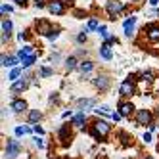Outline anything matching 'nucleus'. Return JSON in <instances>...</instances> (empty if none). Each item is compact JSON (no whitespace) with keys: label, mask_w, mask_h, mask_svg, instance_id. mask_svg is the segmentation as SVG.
<instances>
[{"label":"nucleus","mask_w":159,"mask_h":159,"mask_svg":"<svg viewBox=\"0 0 159 159\" xmlns=\"http://www.w3.org/2000/svg\"><path fill=\"white\" fill-rule=\"evenodd\" d=\"M109 132H111V125H109L107 121H104V119H96V121L92 123V129H90V134H92L96 140L106 138Z\"/></svg>","instance_id":"f257e3e1"},{"label":"nucleus","mask_w":159,"mask_h":159,"mask_svg":"<svg viewBox=\"0 0 159 159\" xmlns=\"http://www.w3.org/2000/svg\"><path fill=\"white\" fill-rule=\"evenodd\" d=\"M19 153H21V144L16 138H10L8 144H6V152H4L6 159H16Z\"/></svg>","instance_id":"f03ea898"},{"label":"nucleus","mask_w":159,"mask_h":159,"mask_svg":"<svg viewBox=\"0 0 159 159\" xmlns=\"http://www.w3.org/2000/svg\"><path fill=\"white\" fill-rule=\"evenodd\" d=\"M119 94H121L123 98H130V96L136 94V86H134V79H132V77H129L127 81L121 83V86H119Z\"/></svg>","instance_id":"7ed1b4c3"},{"label":"nucleus","mask_w":159,"mask_h":159,"mask_svg":"<svg viewBox=\"0 0 159 159\" xmlns=\"http://www.w3.org/2000/svg\"><path fill=\"white\" fill-rule=\"evenodd\" d=\"M106 10H107V14L111 16V19H115V16L121 14L125 10V2H121V0H107V2H106Z\"/></svg>","instance_id":"20e7f679"},{"label":"nucleus","mask_w":159,"mask_h":159,"mask_svg":"<svg viewBox=\"0 0 159 159\" xmlns=\"http://www.w3.org/2000/svg\"><path fill=\"white\" fill-rule=\"evenodd\" d=\"M134 117H136V125H140V127H144V125H152V111L150 109H138L134 113Z\"/></svg>","instance_id":"39448f33"},{"label":"nucleus","mask_w":159,"mask_h":159,"mask_svg":"<svg viewBox=\"0 0 159 159\" xmlns=\"http://www.w3.org/2000/svg\"><path fill=\"white\" fill-rule=\"evenodd\" d=\"M92 83H94V86L100 90V92H106V90L109 88V84H111V79L107 77V75H98L96 79H92Z\"/></svg>","instance_id":"423d86ee"},{"label":"nucleus","mask_w":159,"mask_h":159,"mask_svg":"<svg viewBox=\"0 0 159 159\" xmlns=\"http://www.w3.org/2000/svg\"><path fill=\"white\" fill-rule=\"evenodd\" d=\"M46 8H48V12L54 14V16H61L65 12V4L61 2V0H50V2L46 4Z\"/></svg>","instance_id":"0eeeda50"},{"label":"nucleus","mask_w":159,"mask_h":159,"mask_svg":"<svg viewBox=\"0 0 159 159\" xmlns=\"http://www.w3.org/2000/svg\"><path fill=\"white\" fill-rule=\"evenodd\" d=\"M146 37L150 42H159V25L157 23H152L146 27Z\"/></svg>","instance_id":"6e6552de"},{"label":"nucleus","mask_w":159,"mask_h":159,"mask_svg":"<svg viewBox=\"0 0 159 159\" xmlns=\"http://www.w3.org/2000/svg\"><path fill=\"white\" fill-rule=\"evenodd\" d=\"M119 111H121V115L123 117H127V119H130L132 115H134V106L130 104V102H119Z\"/></svg>","instance_id":"1a4fd4ad"},{"label":"nucleus","mask_w":159,"mask_h":159,"mask_svg":"<svg viewBox=\"0 0 159 159\" xmlns=\"http://www.w3.org/2000/svg\"><path fill=\"white\" fill-rule=\"evenodd\" d=\"M37 33L39 35H42V37H48L50 33H52V25L48 23V21H44V19H40V21H37Z\"/></svg>","instance_id":"9d476101"},{"label":"nucleus","mask_w":159,"mask_h":159,"mask_svg":"<svg viewBox=\"0 0 159 159\" xmlns=\"http://www.w3.org/2000/svg\"><path fill=\"white\" fill-rule=\"evenodd\" d=\"M134 25H136V16H130L129 19H125L123 29H125V35H127V37L134 35Z\"/></svg>","instance_id":"9b49d317"},{"label":"nucleus","mask_w":159,"mask_h":159,"mask_svg":"<svg viewBox=\"0 0 159 159\" xmlns=\"http://www.w3.org/2000/svg\"><path fill=\"white\" fill-rule=\"evenodd\" d=\"M10 109L14 113H23V111H27V102L25 100H14L10 104Z\"/></svg>","instance_id":"f8f14e48"},{"label":"nucleus","mask_w":159,"mask_h":159,"mask_svg":"<svg viewBox=\"0 0 159 159\" xmlns=\"http://www.w3.org/2000/svg\"><path fill=\"white\" fill-rule=\"evenodd\" d=\"M19 61H21L19 56H6V54H2V65L4 67H16Z\"/></svg>","instance_id":"ddd939ff"},{"label":"nucleus","mask_w":159,"mask_h":159,"mask_svg":"<svg viewBox=\"0 0 159 159\" xmlns=\"http://www.w3.org/2000/svg\"><path fill=\"white\" fill-rule=\"evenodd\" d=\"M79 63L81 61H77L75 56H69V58L63 61V67H65V71H75V69H79Z\"/></svg>","instance_id":"4468645a"},{"label":"nucleus","mask_w":159,"mask_h":159,"mask_svg":"<svg viewBox=\"0 0 159 159\" xmlns=\"http://www.w3.org/2000/svg\"><path fill=\"white\" fill-rule=\"evenodd\" d=\"M86 123V113L84 111H79L77 115H73V127L77 129H83V125Z\"/></svg>","instance_id":"2eb2a0df"},{"label":"nucleus","mask_w":159,"mask_h":159,"mask_svg":"<svg viewBox=\"0 0 159 159\" xmlns=\"http://www.w3.org/2000/svg\"><path fill=\"white\" fill-rule=\"evenodd\" d=\"M25 88H27V81H25V79H19V81L12 83V88H10V90H12L14 94H17V92H23Z\"/></svg>","instance_id":"dca6fc26"},{"label":"nucleus","mask_w":159,"mask_h":159,"mask_svg":"<svg viewBox=\"0 0 159 159\" xmlns=\"http://www.w3.org/2000/svg\"><path fill=\"white\" fill-rule=\"evenodd\" d=\"M100 56H102L104 60H111V58H113V52H111L109 42H104V44L100 46Z\"/></svg>","instance_id":"f3484780"},{"label":"nucleus","mask_w":159,"mask_h":159,"mask_svg":"<svg viewBox=\"0 0 159 159\" xmlns=\"http://www.w3.org/2000/svg\"><path fill=\"white\" fill-rule=\"evenodd\" d=\"M94 104H96V100H94V98H88V100H79V102H77V109L84 111V109H90Z\"/></svg>","instance_id":"a211bd4d"},{"label":"nucleus","mask_w":159,"mask_h":159,"mask_svg":"<svg viewBox=\"0 0 159 159\" xmlns=\"http://www.w3.org/2000/svg\"><path fill=\"white\" fill-rule=\"evenodd\" d=\"M92 69H94V63L90 61V60H86V61H81V63H79V71H81L83 75L90 73V71H92Z\"/></svg>","instance_id":"6ab92c4d"},{"label":"nucleus","mask_w":159,"mask_h":159,"mask_svg":"<svg viewBox=\"0 0 159 159\" xmlns=\"http://www.w3.org/2000/svg\"><path fill=\"white\" fill-rule=\"evenodd\" d=\"M35 61H37V56H35V54H31V56H27V58L21 60V67H23V69H29V67L35 63Z\"/></svg>","instance_id":"aec40b11"},{"label":"nucleus","mask_w":159,"mask_h":159,"mask_svg":"<svg viewBox=\"0 0 159 159\" xmlns=\"http://www.w3.org/2000/svg\"><path fill=\"white\" fill-rule=\"evenodd\" d=\"M71 138V132H69V127H67V125H63V127L60 129V140L61 142H67Z\"/></svg>","instance_id":"412c9836"},{"label":"nucleus","mask_w":159,"mask_h":159,"mask_svg":"<svg viewBox=\"0 0 159 159\" xmlns=\"http://www.w3.org/2000/svg\"><path fill=\"white\" fill-rule=\"evenodd\" d=\"M40 119H42V113H40L39 109H31V111H29V121H31V123H39Z\"/></svg>","instance_id":"4be33fe9"},{"label":"nucleus","mask_w":159,"mask_h":159,"mask_svg":"<svg viewBox=\"0 0 159 159\" xmlns=\"http://www.w3.org/2000/svg\"><path fill=\"white\" fill-rule=\"evenodd\" d=\"M33 52H35V50H33V46H31V44H27V46H23V48L17 52V56H19L21 60H23V58H27V56H31Z\"/></svg>","instance_id":"5701e85b"},{"label":"nucleus","mask_w":159,"mask_h":159,"mask_svg":"<svg viewBox=\"0 0 159 159\" xmlns=\"http://www.w3.org/2000/svg\"><path fill=\"white\" fill-rule=\"evenodd\" d=\"M119 138H121L123 146H130V144H132V136H129L125 130H121V132H119Z\"/></svg>","instance_id":"b1692460"},{"label":"nucleus","mask_w":159,"mask_h":159,"mask_svg":"<svg viewBox=\"0 0 159 159\" xmlns=\"http://www.w3.org/2000/svg\"><path fill=\"white\" fill-rule=\"evenodd\" d=\"M12 29H14V25H12V21H10V19H2V33H8V35H10V33H12Z\"/></svg>","instance_id":"393cba45"},{"label":"nucleus","mask_w":159,"mask_h":159,"mask_svg":"<svg viewBox=\"0 0 159 159\" xmlns=\"http://www.w3.org/2000/svg\"><path fill=\"white\" fill-rule=\"evenodd\" d=\"M98 27H100V23H98V19H96V17H90V21H88V25H86V31H98Z\"/></svg>","instance_id":"a878e982"},{"label":"nucleus","mask_w":159,"mask_h":159,"mask_svg":"<svg viewBox=\"0 0 159 159\" xmlns=\"http://www.w3.org/2000/svg\"><path fill=\"white\" fill-rule=\"evenodd\" d=\"M21 69H23V67H14V69H12V73H10V81H17V79H19V75H21Z\"/></svg>","instance_id":"bb28decb"},{"label":"nucleus","mask_w":159,"mask_h":159,"mask_svg":"<svg viewBox=\"0 0 159 159\" xmlns=\"http://www.w3.org/2000/svg\"><path fill=\"white\" fill-rule=\"evenodd\" d=\"M96 113H102V115H113V111H111V107L109 106H100L98 109H96Z\"/></svg>","instance_id":"cd10ccee"},{"label":"nucleus","mask_w":159,"mask_h":159,"mask_svg":"<svg viewBox=\"0 0 159 159\" xmlns=\"http://www.w3.org/2000/svg\"><path fill=\"white\" fill-rule=\"evenodd\" d=\"M52 75H54V69H52V67H42V69H40V77H42V79L52 77Z\"/></svg>","instance_id":"c85d7f7f"},{"label":"nucleus","mask_w":159,"mask_h":159,"mask_svg":"<svg viewBox=\"0 0 159 159\" xmlns=\"http://www.w3.org/2000/svg\"><path fill=\"white\" fill-rule=\"evenodd\" d=\"M140 79L142 81H153V75H152V71H144V73H140Z\"/></svg>","instance_id":"c756f323"},{"label":"nucleus","mask_w":159,"mask_h":159,"mask_svg":"<svg viewBox=\"0 0 159 159\" xmlns=\"http://www.w3.org/2000/svg\"><path fill=\"white\" fill-rule=\"evenodd\" d=\"M31 130H29V127H16V134L17 136H21V134H29Z\"/></svg>","instance_id":"7c9ffc66"},{"label":"nucleus","mask_w":159,"mask_h":159,"mask_svg":"<svg viewBox=\"0 0 159 159\" xmlns=\"http://www.w3.org/2000/svg\"><path fill=\"white\" fill-rule=\"evenodd\" d=\"M98 33H100V35H102V37H104V39H107V37H109V33H107V29H106V25H100V27H98Z\"/></svg>","instance_id":"2f4dec72"},{"label":"nucleus","mask_w":159,"mask_h":159,"mask_svg":"<svg viewBox=\"0 0 159 159\" xmlns=\"http://www.w3.org/2000/svg\"><path fill=\"white\" fill-rule=\"evenodd\" d=\"M0 12H2V16H6V14H10V12H12V6L2 4V8H0Z\"/></svg>","instance_id":"473e14b6"},{"label":"nucleus","mask_w":159,"mask_h":159,"mask_svg":"<svg viewBox=\"0 0 159 159\" xmlns=\"http://www.w3.org/2000/svg\"><path fill=\"white\" fill-rule=\"evenodd\" d=\"M58 37H60V33H58V31H54V29H52V33H50V35H48V40H52V42H54L56 39H58Z\"/></svg>","instance_id":"72a5a7b5"},{"label":"nucleus","mask_w":159,"mask_h":159,"mask_svg":"<svg viewBox=\"0 0 159 159\" xmlns=\"http://www.w3.org/2000/svg\"><path fill=\"white\" fill-rule=\"evenodd\" d=\"M111 119L115 121V123H117V121H121V119H123V115H121V111H113V115H111Z\"/></svg>","instance_id":"f704fd0d"},{"label":"nucleus","mask_w":159,"mask_h":159,"mask_svg":"<svg viewBox=\"0 0 159 159\" xmlns=\"http://www.w3.org/2000/svg\"><path fill=\"white\" fill-rule=\"evenodd\" d=\"M142 140H144L146 144H150V142H152V134H150V132H144V136H142Z\"/></svg>","instance_id":"c9c22d12"},{"label":"nucleus","mask_w":159,"mask_h":159,"mask_svg":"<svg viewBox=\"0 0 159 159\" xmlns=\"http://www.w3.org/2000/svg\"><path fill=\"white\" fill-rule=\"evenodd\" d=\"M33 130H35L37 134H44V129L40 127V125H35V127H33Z\"/></svg>","instance_id":"e433bc0d"},{"label":"nucleus","mask_w":159,"mask_h":159,"mask_svg":"<svg viewBox=\"0 0 159 159\" xmlns=\"http://www.w3.org/2000/svg\"><path fill=\"white\" fill-rule=\"evenodd\" d=\"M33 140H35V146H37V148H44V142L39 138V136H37V138H33Z\"/></svg>","instance_id":"4c0bfd02"},{"label":"nucleus","mask_w":159,"mask_h":159,"mask_svg":"<svg viewBox=\"0 0 159 159\" xmlns=\"http://www.w3.org/2000/svg\"><path fill=\"white\" fill-rule=\"evenodd\" d=\"M77 40H79V42H86V33H81V35L77 37Z\"/></svg>","instance_id":"58836bf2"},{"label":"nucleus","mask_w":159,"mask_h":159,"mask_svg":"<svg viewBox=\"0 0 159 159\" xmlns=\"http://www.w3.org/2000/svg\"><path fill=\"white\" fill-rule=\"evenodd\" d=\"M50 61H60V54H52V58H50Z\"/></svg>","instance_id":"ea45409f"},{"label":"nucleus","mask_w":159,"mask_h":159,"mask_svg":"<svg viewBox=\"0 0 159 159\" xmlns=\"http://www.w3.org/2000/svg\"><path fill=\"white\" fill-rule=\"evenodd\" d=\"M14 2L19 4V6H25V4H27V0H14Z\"/></svg>","instance_id":"a19ab883"},{"label":"nucleus","mask_w":159,"mask_h":159,"mask_svg":"<svg viewBox=\"0 0 159 159\" xmlns=\"http://www.w3.org/2000/svg\"><path fill=\"white\" fill-rule=\"evenodd\" d=\"M67 117H73V111H65L63 113V119H67Z\"/></svg>","instance_id":"79ce46f5"},{"label":"nucleus","mask_w":159,"mask_h":159,"mask_svg":"<svg viewBox=\"0 0 159 159\" xmlns=\"http://www.w3.org/2000/svg\"><path fill=\"white\" fill-rule=\"evenodd\" d=\"M150 4H152V6H157V4H159V0H150Z\"/></svg>","instance_id":"37998d69"},{"label":"nucleus","mask_w":159,"mask_h":159,"mask_svg":"<svg viewBox=\"0 0 159 159\" xmlns=\"http://www.w3.org/2000/svg\"><path fill=\"white\" fill-rule=\"evenodd\" d=\"M144 159H153V157H152V155H146V157H144Z\"/></svg>","instance_id":"c03bdc74"},{"label":"nucleus","mask_w":159,"mask_h":159,"mask_svg":"<svg viewBox=\"0 0 159 159\" xmlns=\"http://www.w3.org/2000/svg\"><path fill=\"white\" fill-rule=\"evenodd\" d=\"M157 117H159V107H157Z\"/></svg>","instance_id":"a18cd8bd"}]
</instances>
